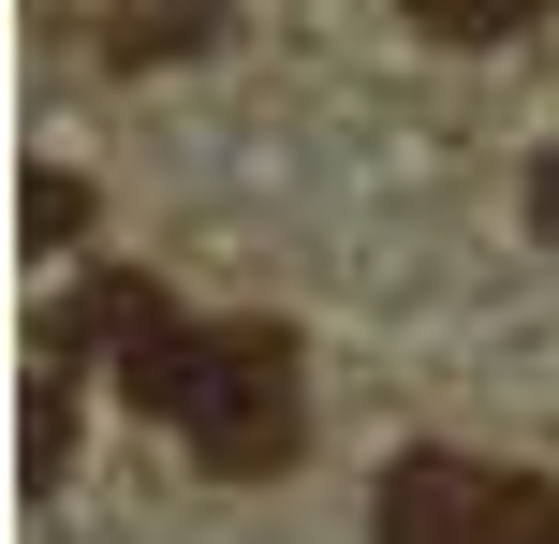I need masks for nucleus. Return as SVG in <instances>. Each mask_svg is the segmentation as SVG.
I'll return each mask as SVG.
<instances>
[{"instance_id": "obj_1", "label": "nucleus", "mask_w": 559, "mask_h": 544, "mask_svg": "<svg viewBox=\"0 0 559 544\" xmlns=\"http://www.w3.org/2000/svg\"><path fill=\"white\" fill-rule=\"evenodd\" d=\"M59 324H74L88 353H118L133 412H163L206 471H236V486L295 471L309 383H295V339H280V324H192V310H163V280H118V265H88V280L59 294Z\"/></svg>"}, {"instance_id": "obj_2", "label": "nucleus", "mask_w": 559, "mask_h": 544, "mask_svg": "<svg viewBox=\"0 0 559 544\" xmlns=\"http://www.w3.org/2000/svg\"><path fill=\"white\" fill-rule=\"evenodd\" d=\"M368 544H559V486L413 442V457L383 471V500H368Z\"/></svg>"}, {"instance_id": "obj_3", "label": "nucleus", "mask_w": 559, "mask_h": 544, "mask_svg": "<svg viewBox=\"0 0 559 544\" xmlns=\"http://www.w3.org/2000/svg\"><path fill=\"white\" fill-rule=\"evenodd\" d=\"M222 45V0H118L104 15V59L118 74H147V59H206Z\"/></svg>"}, {"instance_id": "obj_4", "label": "nucleus", "mask_w": 559, "mask_h": 544, "mask_svg": "<svg viewBox=\"0 0 559 544\" xmlns=\"http://www.w3.org/2000/svg\"><path fill=\"white\" fill-rule=\"evenodd\" d=\"M397 15H413L427 45H515V29H531L545 0H397Z\"/></svg>"}, {"instance_id": "obj_5", "label": "nucleus", "mask_w": 559, "mask_h": 544, "mask_svg": "<svg viewBox=\"0 0 559 544\" xmlns=\"http://www.w3.org/2000/svg\"><path fill=\"white\" fill-rule=\"evenodd\" d=\"M74 235H88V177L29 162V251H74Z\"/></svg>"}, {"instance_id": "obj_6", "label": "nucleus", "mask_w": 559, "mask_h": 544, "mask_svg": "<svg viewBox=\"0 0 559 544\" xmlns=\"http://www.w3.org/2000/svg\"><path fill=\"white\" fill-rule=\"evenodd\" d=\"M531 235H545V251H559V147H545V162H531Z\"/></svg>"}]
</instances>
